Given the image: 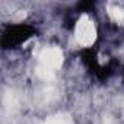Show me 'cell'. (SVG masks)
<instances>
[{
	"instance_id": "obj_1",
	"label": "cell",
	"mask_w": 124,
	"mask_h": 124,
	"mask_svg": "<svg viewBox=\"0 0 124 124\" xmlns=\"http://www.w3.org/2000/svg\"><path fill=\"white\" fill-rule=\"evenodd\" d=\"M75 37H76V41L80 45H83V47H89V45H92L95 42V39H96V29H95V25H93V22L91 21L89 16L83 15L78 21Z\"/></svg>"
},
{
	"instance_id": "obj_2",
	"label": "cell",
	"mask_w": 124,
	"mask_h": 124,
	"mask_svg": "<svg viewBox=\"0 0 124 124\" xmlns=\"http://www.w3.org/2000/svg\"><path fill=\"white\" fill-rule=\"evenodd\" d=\"M63 64V53L61 50L55 48V47H50L41 51L39 54V66L50 69V70H55Z\"/></svg>"
},
{
	"instance_id": "obj_3",
	"label": "cell",
	"mask_w": 124,
	"mask_h": 124,
	"mask_svg": "<svg viewBox=\"0 0 124 124\" xmlns=\"http://www.w3.org/2000/svg\"><path fill=\"white\" fill-rule=\"evenodd\" d=\"M107 10H108V15H109V18L112 21H115V22H124V10L121 8H118L115 5H108Z\"/></svg>"
},
{
	"instance_id": "obj_4",
	"label": "cell",
	"mask_w": 124,
	"mask_h": 124,
	"mask_svg": "<svg viewBox=\"0 0 124 124\" xmlns=\"http://www.w3.org/2000/svg\"><path fill=\"white\" fill-rule=\"evenodd\" d=\"M45 124H73V123H72V120H70L67 115H61V114H58V115L50 117V118L47 120Z\"/></svg>"
},
{
	"instance_id": "obj_5",
	"label": "cell",
	"mask_w": 124,
	"mask_h": 124,
	"mask_svg": "<svg viewBox=\"0 0 124 124\" xmlns=\"http://www.w3.org/2000/svg\"><path fill=\"white\" fill-rule=\"evenodd\" d=\"M37 75L41 78V79H45V80H50L54 78V70H50V69H45L42 66H38L37 69Z\"/></svg>"
}]
</instances>
